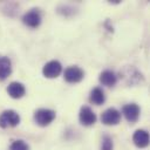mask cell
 Masks as SVG:
<instances>
[{
  "mask_svg": "<svg viewBox=\"0 0 150 150\" xmlns=\"http://www.w3.org/2000/svg\"><path fill=\"white\" fill-rule=\"evenodd\" d=\"M55 118V111L50 109H39L35 111L34 120L40 127H46L50 124Z\"/></svg>",
  "mask_w": 150,
  "mask_h": 150,
  "instance_id": "cell-2",
  "label": "cell"
},
{
  "mask_svg": "<svg viewBox=\"0 0 150 150\" xmlns=\"http://www.w3.org/2000/svg\"><path fill=\"white\" fill-rule=\"evenodd\" d=\"M124 117L127 118V121H129L130 123H134L138 120V116H139V107L135 103H129L127 105L123 107V110H122Z\"/></svg>",
  "mask_w": 150,
  "mask_h": 150,
  "instance_id": "cell-8",
  "label": "cell"
},
{
  "mask_svg": "<svg viewBox=\"0 0 150 150\" xmlns=\"http://www.w3.org/2000/svg\"><path fill=\"white\" fill-rule=\"evenodd\" d=\"M116 81H117V76H116L115 73L111 71V70H104V71H102L101 75H100V82H101L102 84L107 86V87L114 86V84L116 83Z\"/></svg>",
  "mask_w": 150,
  "mask_h": 150,
  "instance_id": "cell-12",
  "label": "cell"
},
{
  "mask_svg": "<svg viewBox=\"0 0 150 150\" xmlns=\"http://www.w3.org/2000/svg\"><path fill=\"white\" fill-rule=\"evenodd\" d=\"M104 100H105V95H104V91H103L101 88L96 87V88H94V89L90 91L89 101H90L91 103H94V104H96V105H100V104H102V103L104 102Z\"/></svg>",
  "mask_w": 150,
  "mask_h": 150,
  "instance_id": "cell-13",
  "label": "cell"
},
{
  "mask_svg": "<svg viewBox=\"0 0 150 150\" xmlns=\"http://www.w3.org/2000/svg\"><path fill=\"white\" fill-rule=\"evenodd\" d=\"M9 150H29V146H28V144L25 141L18 139V141H14L11 144Z\"/></svg>",
  "mask_w": 150,
  "mask_h": 150,
  "instance_id": "cell-14",
  "label": "cell"
},
{
  "mask_svg": "<svg viewBox=\"0 0 150 150\" xmlns=\"http://www.w3.org/2000/svg\"><path fill=\"white\" fill-rule=\"evenodd\" d=\"M7 93L12 98H21L25 95L26 89L25 86L20 82H12L7 87Z\"/></svg>",
  "mask_w": 150,
  "mask_h": 150,
  "instance_id": "cell-9",
  "label": "cell"
},
{
  "mask_svg": "<svg viewBox=\"0 0 150 150\" xmlns=\"http://www.w3.org/2000/svg\"><path fill=\"white\" fill-rule=\"evenodd\" d=\"M132 141H134V143H135L136 146H138V148H145L149 144V134L145 130H143V129H138V130H136L134 132Z\"/></svg>",
  "mask_w": 150,
  "mask_h": 150,
  "instance_id": "cell-10",
  "label": "cell"
},
{
  "mask_svg": "<svg viewBox=\"0 0 150 150\" xmlns=\"http://www.w3.org/2000/svg\"><path fill=\"white\" fill-rule=\"evenodd\" d=\"M20 122V116L14 110H5L0 115V127L1 128H11L18 125Z\"/></svg>",
  "mask_w": 150,
  "mask_h": 150,
  "instance_id": "cell-1",
  "label": "cell"
},
{
  "mask_svg": "<svg viewBox=\"0 0 150 150\" xmlns=\"http://www.w3.org/2000/svg\"><path fill=\"white\" fill-rule=\"evenodd\" d=\"M79 118H80V122L83 125H91V124H94L96 122L95 112L89 107H87V105L81 108L80 114H79Z\"/></svg>",
  "mask_w": 150,
  "mask_h": 150,
  "instance_id": "cell-6",
  "label": "cell"
},
{
  "mask_svg": "<svg viewBox=\"0 0 150 150\" xmlns=\"http://www.w3.org/2000/svg\"><path fill=\"white\" fill-rule=\"evenodd\" d=\"M22 21L26 26L28 27H32V28H35L40 25L41 22V15L39 13V11L36 9H32L29 12H27L23 16H22Z\"/></svg>",
  "mask_w": 150,
  "mask_h": 150,
  "instance_id": "cell-7",
  "label": "cell"
},
{
  "mask_svg": "<svg viewBox=\"0 0 150 150\" xmlns=\"http://www.w3.org/2000/svg\"><path fill=\"white\" fill-rule=\"evenodd\" d=\"M101 121L105 125H116L121 121V112L115 108H109L101 115Z\"/></svg>",
  "mask_w": 150,
  "mask_h": 150,
  "instance_id": "cell-3",
  "label": "cell"
},
{
  "mask_svg": "<svg viewBox=\"0 0 150 150\" xmlns=\"http://www.w3.org/2000/svg\"><path fill=\"white\" fill-rule=\"evenodd\" d=\"M83 70L76 66H70L64 70L63 77L69 83H77L83 79Z\"/></svg>",
  "mask_w": 150,
  "mask_h": 150,
  "instance_id": "cell-5",
  "label": "cell"
},
{
  "mask_svg": "<svg viewBox=\"0 0 150 150\" xmlns=\"http://www.w3.org/2000/svg\"><path fill=\"white\" fill-rule=\"evenodd\" d=\"M101 150H112V139L109 136H104L103 137Z\"/></svg>",
  "mask_w": 150,
  "mask_h": 150,
  "instance_id": "cell-15",
  "label": "cell"
},
{
  "mask_svg": "<svg viewBox=\"0 0 150 150\" xmlns=\"http://www.w3.org/2000/svg\"><path fill=\"white\" fill-rule=\"evenodd\" d=\"M12 73V63L7 56H0V81L7 79Z\"/></svg>",
  "mask_w": 150,
  "mask_h": 150,
  "instance_id": "cell-11",
  "label": "cell"
},
{
  "mask_svg": "<svg viewBox=\"0 0 150 150\" xmlns=\"http://www.w3.org/2000/svg\"><path fill=\"white\" fill-rule=\"evenodd\" d=\"M62 71V66L59 61L56 60H53V61H49L47 62L45 66H43V69H42V73L48 79H54V77H57L60 75V73Z\"/></svg>",
  "mask_w": 150,
  "mask_h": 150,
  "instance_id": "cell-4",
  "label": "cell"
}]
</instances>
